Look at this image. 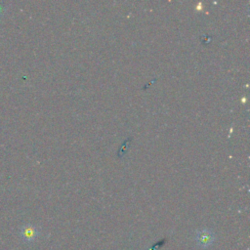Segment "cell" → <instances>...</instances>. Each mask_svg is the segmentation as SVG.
<instances>
[{"mask_svg": "<svg viewBox=\"0 0 250 250\" xmlns=\"http://www.w3.org/2000/svg\"><path fill=\"white\" fill-rule=\"evenodd\" d=\"M195 241L201 248L210 247L215 241V234L213 230L209 229H202L195 233Z\"/></svg>", "mask_w": 250, "mask_h": 250, "instance_id": "cell-1", "label": "cell"}]
</instances>
